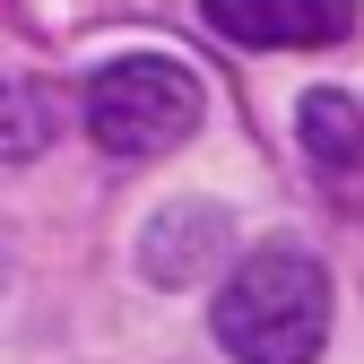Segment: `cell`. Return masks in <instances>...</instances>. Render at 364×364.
I'll use <instances>...</instances> for the list:
<instances>
[{
	"label": "cell",
	"instance_id": "cell-5",
	"mask_svg": "<svg viewBox=\"0 0 364 364\" xmlns=\"http://www.w3.org/2000/svg\"><path fill=\"white\" fill-rule=\"evenodd\" d=\"M295 130H304V156H312V173L330 182V191H364V113H355V96H338V87H312V96L295 105Z\"/></svg>",
	"mask_w": 364,
	"mask_h": 364
},
{
	"label": "cell",
	"instance_id": "cell-6",
	"mask_svg": "<svg viewBox=\"0 0 364 364\" xmlns=\"http://www.w3.org/2000/svg\"><path fill=\"white\" fill-rule=\"evenodd\" d=\"M53 130H61V113H53V96H43L35 78H0V165L43 156Z\"/></svg>",
	"mask_w": 364,
	"mask_h": 364
},
{
	"label": "cell",
	"instance_id": "cell-1",
	"mask_svg": "<svg viewBox=\"0 0 364 364\" xmlns=\"http://www.w3.org/2000/svg\"><path fill=\"white\" fill-rule=\"evenodd\" d=\"M208 330L235 364H312L330 338V269L304 243H252L217 287Z\"/></svg>",
	"mask_w": 364,
	"mask_h": 364
},
{
	"label": "cell",
	"instance_id": "cell-3",
	"mask_svg": "<svg viewBox=\"0 0 364 364\" xmlns=\"http://www.w3.org/2000/svg\"><path fill=\"white\" fill-rule=\"evenodd\" d=\"M200 18L252 53H321L355 35V0H200Z\"/></svg>",
	"mask_w": 364,
	"mask_h": 364
},
{
	"label": "cell",
	"instance_id": "cell-4",
	"mask_svg": "<svg viewBox=\"0 0 364 364\" xmlns=\"http://www.w3.org/2000/svg\"><path fill=\"white\" fill-rule=\"evenodd\" d=\"M225 260H235V217L217 200H173L139 225V278L148 287H200Z\"/></svg>",
	"mask_w": 364,
	"mask_h": 364
},
{
	"label": "cell",
	"instance_id": "cell-2",
	"mask_svg": "<svg viewBox=\"0 0 364 364\" xmlns=\"http://www.w3.org/2000/svg\"><path fill=\"white\" fill-rule=\"evenodd\" d=\"M200 113H208V87L173 53H122V61H105L96 78H87V139H96L113 165L173 156L200 130Z\"/></svg>",
	"mask_w": 364,
	"mask_h": 364
}]
</instances>
